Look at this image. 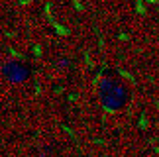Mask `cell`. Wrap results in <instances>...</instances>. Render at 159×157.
Segmentation results:
<instances>
[{
    "label": "cell",
    "mask_w": 159,
    "mask_h": 157,
    "mask_svg": "<svg viewBox=\"0 0 159 157\" xmlns=\"http://www.w3.org/2000/svg\"><path fill=\"white\" fill-rule=\"evenodd\" d=\"M102 102H104L106 106H110V108H116V106H120L122 102H124L120 98V84L118 83L106 81L102 84Z\"/></svg>",
    "instance_id": "obj_1"
}]
</instances>
